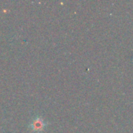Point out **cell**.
Listing matches in <instances>:
<instances>
[{
  "label": "cell",
  "mask_w": 133,
  "mask_h": 133,
  "mask_svg": "<svg viewBox=\"0 0 133 133\" xmlns=\"http://www.w3.org/2000/svg\"><path fill=\"white\" fill-rule=\"evenodd\" d=\"M47 126L48 122H46L44 119L39 115L34 117L28 125L29 129L34 133H42Z\"/></svg>",
  "instance_id": "obj_1"
}]
</instances>
